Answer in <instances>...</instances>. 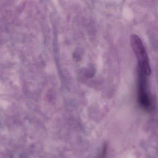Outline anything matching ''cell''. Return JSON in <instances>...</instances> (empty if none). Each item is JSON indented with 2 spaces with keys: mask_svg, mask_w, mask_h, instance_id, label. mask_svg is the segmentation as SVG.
Instances as JSON below:
<instances>
[{
  "mask_svg": "<svg viewBox=\"0 0 158 158\" xmlns=\"http://www.w3.org/2000/svg\"><path fill=\"white\" fill-rule=\"evenodd\" d=\"M130 44L137 60L139 71L146 76H149L151 69L148 53L142 40L137 35L132 34L130 36Z\"/></svg>",
  "mask_w": 158,
  "mask_h": 158,
  "instance_id": "6da1fadb",
  "label": "cell"
},
{
  "mask_svg": "<svg viewBox=\"0 0 158 158\" xmlns=\"http://www.w3.org/2000/svg\"><path fill=\"white\" fill-rule=\"evenodd\" d=\"M138 85V100L140 106L147 111L152 109L150 97L147 91V79L146 75L139 71Z\"/></svg>",
  "mask_w": 158,
  "mask_h": 158,
  "instance_id": "7a4b0ae2",
  "label": "cell"
}]
</instances>
